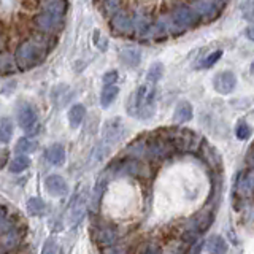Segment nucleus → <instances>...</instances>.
I'll return each instance as SVG.
<instances>
[{
    "instance_id": "1a4fd4ad",
    "label": "nucleus",
    "mask_w": 254,
    "mask_h": 254,
    "mask_svg": "<svg viewBox=\"0 0 254 254\" xmlns=\"http://www.w3.org/2000/svg\"><path fill=\"white\" fill-rule=\"evenodd\" d=\"M213 221H214V213L211 210H205V211L197 213L195 216L190 218L186 229L192 230V232H195L197 235H200L211 227Z\"/></svg>"
},
{
    "instance_id": "7ed1b4c3",
    "label": "nucleus",
    "mask_w": 254,
    "mask_h": 254,
    "mask_svg": "<svg viewBox=\"0 0 254 254\" xmlns=\"http://www.w3.org/2000/svg\"><path fill=\"white\" fill-rule=\"evenodd\" d=\"M107 175L111 177H129V178H148L149 170L148 167L143 164V161L135 157H123L118 161L111 162L107 169Z\"/></svg>"
},
{
    "instance_id": "20e7f679",
    "label": "nucleus",
    "mask_w": 254,
    "mask_h": 254,
    "mask_svg": "<svg viewBox=\"0 0 254 254\" xmlns=\"http://www.w3.org/2000/svg\"><path fill=\"white\" fill-rule=\"evenodd\" d=\"M170 19V34L177 35V34H183L188 29H194L200 24V18L197 16V13L188 5H180L172 11V14L169 16Z\"/></svg>"
},
{
    "instance_id": "6e6552de",
    "label": "nucleus",
    "mask_w": 254,
    "mask_h": 254,
    "mask_svg": "<svg viewBox=\"0 0 254 254\" xmlns=\"http://www.w3.org/2000/svg\"><path fill=\"white\" fill-rule=\"evenodd\" d=\"M111 30L121 37H132L133 35L132 16L127 13H123L121 10L115 14H111Z\"/></svg>"
},
{
    "instance_id": "ddd939ff",
    "label": "nucleus",
    "mask_w": 254,
    "mask_h": 254,
    "mask_svg": "<svg viewBox=\"0 0 254 254\" xmlns=\"http://www.w3.org/2000/svg\"><path fill=\"white\" fill-rule=\"evenodd\" d=\"M170 34V19L169 16H161L154 22H151V26L146 32L145 37H151L153 40H164Z\"/></svg>"
},
{
    "instance_id": "2eb2a0df",
    "label": "nucleus",
    "mask_w": 254,
    "mask_h": 254,
    "mask_svg": "<svg viewBox=\"0 0 254 254\" xmlns=\"http://www.w3.org/2000/svg\"><path fill=\"white\" fill-rule=\"evenodd\" d=\"M86 210H87V195H86V192L83 190V192H79V195L75 198L73 205H71L70 224H71V226L79 224V222H81L83 218H84Z\"/></svg>"
},
{
    "instance_id": "412c9836",
    "label": "nucleus",
    "mask_w": 254,
    "mask_h": 254,
    "mask_svg": "<svg viewBox=\"0 0 254 254\" xmlns=\"http://www.w3.org/2000/svg\"><path fill=\"white\" fill-rule=\"evenodd\" d=\"M119 94V87L116 84H105L100 92V105L102 108H108Z\"/></svg>"
},
{
    "instance_id": "4be33fe9",
    "label": "nucleus",
    "mask_w": 254,
    "mask_h": 254,
    "mask_svg": "<svg viewBox=\"0 0 254 254\" xmlns=\"http://www.w3.org/2000/svg\"><path fill=\"white\" fill-rule=\"evenodd\" d=\"M132 21H133V35L145 37L149 26H151V21L145 14H135V16H132Z\"/></svg>"
},
{
    "instance_id": "cd10ccee",
    "label": "nucleus",
    "mask_w": 254,
    "mask_h": 254,
    "mask_svg": "<svg viewBox=\"0 0 254 254\" xmlns=\"http://www.w3.org/2000/svg\"><path fill=\"white\" fill-rule=\"evenodd\" d=\"M46 211V205L40 197H30L27 200V213L30 216H42Z\"/></svg>"
},
{
    "instance_id": "0eeeda50",
    "label": "nucleus",
    "mask_w": 254,
    "mask_h": 254,
    "mask_svg": "<svg viewBox=\"0 0 254 254\" xmlns=\"http://www.w3.org/2000/svg\"><path fill=\"white\" fill-rule=\"evenodd\" d=\"M190 8L197 13L200 21L211 22L221 14L222 5L218 3L216 0H195V2L190 5Z\"/></svg>"
},
{
    "instance_id": "423d86ee",
    "label": "nucleus",
    "mask_w": 254,
    "mask_h": 254,
    "mask_svg": "<svg viewBox=\"0 0 254 254\" xmlns=\"http://www.w3.org/2000/svg\"><path fill=\"white\" fill-rule=\"evenodd\" d=\"M18 123L24 129L27 137H35V135L40 132V124L37 123V111L35 108L27 102H22L18 105Z\"/></svg>"
},
{
    "instance_id": "4468645a",
    "label": "nucleus",
    "mask_w": 254,
    "mask_h": 254,
    "mask_svg": "<svg viewBox=\"0 0 254 254\" xmlns=\"http://www.w3.org/2000/svg\"><path fill=\"white\" fill-rule=\"evenodd\" d=\"M45 188L53 197H62V195H65L68 190L67 181L64 180L61 175H50V177L45 180Z\"/></svg>"
},
{
    "instance_id": "c756f323",
    "label": "nucleus",
    "mask_w": 254,
    "mask_h": 254,
    "mask_svg": "<svg viewBox=\"0 0 254 254\" xmlns=\"http://www.w3.org/2000/svg\"><path fill=\"white\" fill-rule=\"evenodd\" d=\"M162 75H164V65L161 62H156L149 67L148 73H146V79H148V83L156 84L159 79L162 78Z\"/></svg>"
},
{
    "instance_id": "f3484780",
    "label": "nucleus",
    "mask_w": 254,
    "mask_h": 254,
    "mask_svg": "<svg viewBox=\"0 0 254 254\" xmlns=\"http://www.w3.org/2000/svg\"><path fill=\"white\" fill-rule=\"evenodd\" d=\"M237 192L240 194V197H250L251 190H253V173L251 170H243L240 173V177L237 178V185H235Z\"/></svg>"
},
{
    "instance_id": "39448f33",
    "label": "nucleus",
    "mask_w": 254,
    "mask_h": 254,
    "mask_svg": "<svg viewBox=\"0 0 254 254\" xmlns=\"http://www.w3.org/2000/svg\"><path fill=\"white\" fill-rule=\"evenodd\" d=\"M34 26L40 34L56 35L65 26V16L43 10L34 16Z\"/></svg>"
},
{
    "instance_id": "5701e85b",
    "label": "nucleus",
    "mask_w": 254,
    "mask_h": 254,
    "mask_svg": "<svg viewBox=\"0 0 254 254\" xmlns=\"http://www.w3.org/2000/svg\"><path fill=\"white\" fill-rule=\"evenodd\" d=\"M206 250L211 254H224L227 253V243L221 235H213L206 240Z\"/></svg>"
},
{
    "instance_id": "e433bc0d",
    "label": "nucleus",
    "mask_w": 254,
    "mask_h": 254,
    "mask_svg": "<svg viewBox=\"0 0 254 254\" xmlns=\"http://www.w3.org/2000/svg\"><path fill=\"white\" fill-rule=\"evenodd\" d=\"M50 251H53V253H58V251H59V248L56 246V242H54V240H48L46 245H45V248H43V253H45V254H46V253H50Z\"/></svg>"
},
{
    "instance_id": "c85d7f7f",
    "label": "nucleus",
    "mask_w": 254,
    "mask_h": 254,
    "mask_svg": "<svg viewBox=\"0 0 254 254\" xmlns=\"http://www.w3.org/2000/svg\"><path fill=\"white\" fill-rule=\"evenodd\" d=\"M29 165H30V159L27 156H18L10 162L8 169H10L11 173H21L24 170H27Z\"/></svg>"
},
{
    "instance_id": "7c9ffc66",
    "label": "nucleus",
    "mask_w": 254,
    "mask_h": 254,
    "mask_svg": "<svg viewBox=\"0 0 254 254\" xmlns=\"http://www.w3.org/2000/svg\"><path fill=\"white\" fill-rule=\"evenodd\" d=\"M35 149H37V143L29 140V138H21V140H18V143H16V146H14V151H16V153H19V154L34 153Z\"/></svg>"
},
{
    "instance_id": "f03ea898",
    "label": "nucleus",
    "mask_w": 254,
    "mask_h": 254,
    "mask_svg": "<svg viewBox=\"0 0 254 254\" xmlns=\"http://www.w3.org/2000/svg\"><path fill=\"white\" fill-rule=\"evenodd\" d=\"M154 99H156L154 87L149 89L148 86H140L138 89L130 95V100L126 105V108L135 118L149 119L156 111Z\"/></svg>"
},
{
    "instance_id": "dca6fc26",
    "label": "nucleus",
    "mask_w": 254,
    "mask_h": 254,
    "mask_svg": "<svg viewBox=\"0 0 254 254\" xmlns=\"http://www.w3.org/2000/svg\"><path fill=\"white\" fill-rule=\"evenodd\" d=\"M124 153L129 157H135V159H140V161H145L146 159V135L135 138L132 143H129Z\"/></svg>"
},
{
    "instance_id": "aec40b11",
    "label": "nucleus",
    "mask_w": 254,
    "mask_h": 254,
    "mask_svg": "<svg viewBox=\"0 0 254 254\" xmlns=\"http://www.w3.org/2000/svg\"><path fill=\"white\" fill-rule=\"evenodd\" d=\"M107 173L103 175V177H100L97 180V183H95V188H94V192H92V198H91V205H89V208L91 211H97L99 208V205H100V200H102V197H103V190H105L107 188Z\"/></svg>"
},
{
    "instance_id": "c9c22d12",
    "label": "nucleus",
    "mask_w": 254,
    "mask_h": 254,
    "mask_svg": "<svg viewBox=\"0 0 254 254\" xmlns=\"http://www.w3.org/2000/svg\"><path fill=\"white\" fill-rule=\"evenodd\" d=\"M116 79H118V71L116 70L107 71V73L103 75V84H115Z\"/></svg>"
},
{
    "instance_id": "bb28decb",
    "label": "nucleus",
    "mask_w": 254,
    "mask_h": 254,
    "mask_svg": "<svg viewBox=\"0 0 254 254\" xmlns=\"http://www.w3.org/2000/svg\"><path fill=\"white\" fill-rule=\"evenodd\" d=\"M14 127L10 118H0V143H8L13 137Z\"/></svg>"
},
{
    "instance_id": "ea45409f",
    "label": "nucleus",
    "mask_w": 254,
    "mask_h": 254,
    "mask_svg": "<svg viewBox=\"0 0 254 254\" xmlns=\"http://www.w3.org/2000/svg\"><path fill=\"white\" fill-rule=\"evenodd\" d=\"M216 2H218V3H221L222 6H224V5H226V3L229 2V0H216Z\"/></svg>"
},
{
    "instance_id": "4c0bfd02",
    "label": "nucleus",
    "mask_w": 254,
    "mask_h": 254,
    "mask_svg": "<svg viewBox=\"0 0 254 254\" xmlns=\"http://www.w3.org/2000/svg\"><path fill=\"white\" fill-rule=\"evenodd\" d=\"M140 251H143V253H161V248H159V246L154 245V243H149V245L145 246V248H141Z\"/></svg>"
},
{
    "instance_id": "a211bd4d",
    "label": "nucleus",
    "mask_w": 254,
    "mask_h": 254,
    "mask_svg": "<svg viewBox=\"0 0 254 254\" xmlns=\"http://www.w3.org/2000/svg\"><path fill=\"white\" fill-rule=\"evenodd\" d=\"M45 157L51 165H62L64 161H65V149L59 143H54L46 149Z\"/></svg>"
},
{
    "instance_id": "58836bf2",
    "label": "nucleus",
    "mask_w": 254,
    "mask_h": 254,
    "mask_svg": "<svg viewBox=\"0 0 254 254\" xmlns=\"http://www.w3.org/2000/svg\"><path fill=\"white\" fill-rule=\"evenodd\" d=\"M5 162H6V153H3V157L0 159V169H3V165H5Z\"/></svg>"
},
{
    "instance_id": "473e14b6",
    "label": "nucleus",
    "mask_w": 254,
    "mask_h": 254,
    "mask_svg": "<svg viewBox=\"0 0 254 254\" xmlns=\"http://www.w3.org/2000/svg\"><path fill=\"white\" fill-rule=\"evenodd\" d=\"M13 226H11V221L8 219V214H6V210L5 206L0 205V235L5 234L6 230H10Z\"/></svg>"
},
{
    "instance_id": "a878e982",
    "label": "nucleus",
    "mask_w": 254,
    "mask_h": 254,
    "mask_svg": "<svg viewBox=\"0 0 254 254\" xmlns=\"http://www.w3.org/2000/svg\"><path fill=\"white\" fill-rule=\"evenodd\" d=\"M43 10L65 16V13L68 10V0H45Z\"/></svg>"
},
{
    "instance_id": "f257e3e1",
    "label": "nucleus",
    "mask_w": 254,
    "mask_h": 254,
    "mask_svg": "<svg viewBox=\"0 0 254 254\" xmlns=\"http://www.w3.org/2000/svg\"><path fill=\"white\" fill-rule=\"evenodd\" d=\"M50 53V45L38 40H24L14 51V64L21 70H30L40 65Z\"/></svg>"
},
{
    "instance_id": "b1692460",
    "label": "nucleus",
    "mask_w": 254,
    "mask_h": 254,
    "mask_svg": "<svg viewBox=\"0 0 254 254\" xmlns=\"http://www.w3.org/2000/svg\"><path fill=\"white\" fill-rule=\"evenodd\" d=\"M119 58H121V61L126 65L137 67L141 61V53L138 50H135V48H126V50H123L121 54H119Z\"/></svg>"
},
{
    "instance_id": "9b49d317",
    "label": "nucleus",
    "mask_w": 254,
    "mask_h": 254,
    "mask_svg": "<svg viewBox=\"0 0 254 254\" xmlns=\"http://www.w3.org/2000/svg\"><path fill=\"white\" fill-rule=\"evenodd\" d=\"M126 135V127L123 121L119 118L110 119V121L103 127V138L107 143H118L119 140H123Z\"/></svg>"
},
{
    "instance_id": "f704fd0d",
    "label": "nucleus",
    "mask_w": 254,
    "mask_h": 254,
    "mask_svg": "<svg viewBox=\"0 0 254 254\" xmlns=\"http://www.w3.org/2000/svg\"><path fill=\"white\" fill-rule=\"evenodd\" d=\"M103 8H105V11L108 14H115L121 10V3H119V0H105L103 2Z\"/></svg>"
},
{
    "instance_id": "9d476101",
    "label": "nucleus",
    "mask_w": 254,
    "mask_h": 254,
    "mask_svg": "<svg viewBox=\"0 0 254 254\" xmlns=\"http://www.w3.org/2000/svg\"><path fill=\"white\" fill-rule=\"evenodd\" d=\"M213 86H214V91L219 92V94H229L235 89L237 86V76L232 73V71L224 70V71H219V73L214 76L213 79Z\"/></svg>"
},
{
    "instance_id": "6ab92c4d",
    "label": "nucleus",
    "mask_w": 254,
    "mask_h": 254,
    "mask_svg": "<svg viewBox=\"0 0 254 254\" xmlns=\"http://www.w3.org/2000/svg\"><path fill=\"white\" fill-rule=\"evenodd\" d=\"M192 119V105L189 102H181L175 108V115H173V123L177 124H185Z\"/></svg>"
},
{
    "instance_id": "f8f14e48",
    "label": "nucleus",
    "mask_w": 254,
    "mask_h": 254,
    "mask_svg": "<svg viewBox=\"0 0 254 254\" xmlns=\"http://www.w3.org/2000/svg\"><path fill=\"white\" fill-rule=\"evenodd\" d=\"M92 237H94L95 243H99V245H115L119 238V234H118L116 227L100 224V226L94 227Z\"/></svg>"
},
{
    "instance_id": "393cba45",
    "label": "nucleus",
    "mask_w": 254,
    "mask_h": 254,
    "mask_svg": "<svg viewBox=\"0 0 254 254\" xmlns=\"http://www.w3.org/2000/svg\"><path fill=\"white\" fill-rule=\"evenodd\" d=\"M86 116V108L81 105V103H76L70 110H68V123L71 127H78L83 123V119Z\"/></svg>"
},
{
    "instance_id": "2f4dec72",
    "label": "nucleus",
    "mask_w": 254,
    "mask_h": 254,
    "mask_svg": "<svg viewBox=\"0 0 254 254\" xmlns=\"http://www.w3.org/2000/svg\"><path fill=\"white\" fill-rule=\"evenodd\" d=\"M221 56H222V51H221V50L211 53L210 56H206V58L200 62V65H198V68H211V67L214 65V64H216V62L221 59Z\"/></svg>"
},
{
    "instance_id": "72a5a7b5",
    "label": "nucleus",
    "mask_w": 254,
    "mask_h": 254,
    "mask_svg": "<svg viewBox=\"0 0 254 254\" xmlns=\"http://www.w3.org/2000/svg\"><path fill=\"white\" fill-rule=\"evenodd\" d=\"M235 135L238 140H248L251 137V127L246 123H240L235 129Z\"/></svg>"
}]
</instances>
